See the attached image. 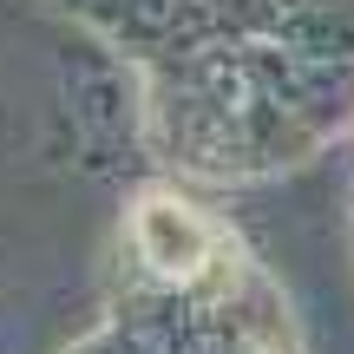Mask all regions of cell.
Listing matches in <instances>:
<instances>
[{"mask_svg":"<svg viewBox=\"0 0 354 354\" xmlns=\"http://www.w3.org/2000/svg\"><path fill=\"white\" fill-rule=\"evenodd\" d=\"M131 230H138V250H145V263H151L158 276H197V269L210 263V250H216L210 223H203L197 210H184V203H165V197L145 203Z\"/></svg>","mask_w":354,"mask_h":354,"instance_id":"6da1fadb","label":"cell"}]
</instances>
